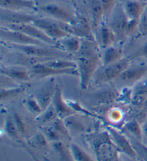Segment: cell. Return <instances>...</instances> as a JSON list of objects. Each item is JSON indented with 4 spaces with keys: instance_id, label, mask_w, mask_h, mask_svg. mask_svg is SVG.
I'll return each mask as SVG.
<instances>
[{
    "instance_id": "30bf717a",
    "label": "cell",
    "mask_w": 147,
    "mask_h": 161,
    "mask_svg": "<svg viewBox=\"0 0 147 161\" xmlns=\"http://www.w3.org/2000/svg\"><path fill=\"white\" fill-rule=\"evenodd\" d=\"M32 24L40 29L45 34L58 42L63 37L68 36L58 24L56 20L50 18H39L36 17Z\"/></svg>"
},
{
    "instance_id": "603a6c76",
    "label": "cell",
    "mask_w": 147,
    "mask_h": 161,
    "mask_svg": "<svg viewBox=\"0 0 147 161\" xmlns=\"http://www.w3.org/2000/svg\"><path fill=\"white\" fill-rule=\"evenodd\" d=\"M117 41L115 34L108 26V23L103 22L100 25V42L103 49L113 45Z\"/></svg>"
},
{
    "instance_id": "836d02e7",
    "label": "cell",
    "mask_w": 147,
    "mask_h": 161,
    "mask_svg": "<svg viewBox=\"0 0 147 161\" xmlns=\"http://www.w3.org/2000/svg\"><path fill=\"white\" fill-rule=\"evenodd\" d=\"M70 148L74 161H96L88 153L76 143H72L70 145Z\"/></svg>"
},
{
    "instance_id": "44dd1931",
    "label": "cell",
    "mask_w": 147,
    "mask_h": 161,
    "mask_svg": "<svg viewBox=\"0 0 147 161\" xmlns=\"http://www.w3.org/2000/svg\"><path fill=\"white\" fill-rule=\"evenodd\" d=\"M146 4L137 0H129L126 2L124 9L129 19L139 20L146 8Z\"/></svg>"
},
{
    "instance_id": "7bdbcfd3",
    "label": "cell",
    "mask_w": 147,
    "mask_h": 161,
    "mask_svg": "<svg viewBox=\"0 0 147 161\" xmlns=\"http://www.w3.org/2000/svg\"><path fill=\"white\" fill-rule=\"evenodd\" d=\"M139 55L147 60V40L144 42L143 46L141 47L140 52H139Z\"/></svg>"
},
{
    "instance_id": "5b68a950",
    "label": "cell",
    "mask_w": 147,
    "mask_h": 161,
    "mask_svg": "<svg viewBox=\"0 0 147 161\" xmlns=\"http://www.w3.org/2000/svg\"><path fill=\"white\" fill-rule=\"evenodd\" d=\"M106 130L110 133L111 137L118 150L119 154L134 160H138V155L131 141L126 136L113 126H108Z\"/></svg>"
},
{
    "instance_id": "d6986e66",
    "label": "cell",
    "mask_w": 147,
    "mask_h": 161,
    "mask_svg": "<svg viewBox=\"0 0 147 161\" xmlns=\"http://www.w3.org/2000/svg\"><path fill=\"white\" fill-rule=\"evenodd\" d=\"M64 122L69 131L71 137L73 135H80L81 133H85L90 132L88 130L87 125L83 122L81 118L79 117L78 114H74L64 119Z\"/></svg>"
},
{
    "instance_id": "ac0fdd59",
    "label": "cell",
    "mask_w": 147,
    "mask_h": 161,
    "mask_svg": "<svg viewBox=\"0 0 147 161\" xmlns=\"http://www.w3.org/2000/svg\"><path fill=\"white\" fill-rule=\"evenodd\" d=\"M1 9L12 11L37 10L36 2L33 0H0Z\"/></svg>"
},
{
    "instance_id": "f6af8a7d",
    "label": "cell",
    "mask_w": 147,
    "mask_h": 161,
    "mask_svg": "<svg viewBox=\"0 0 147 161\" xmlns=\"http://www.w3.org/2000/svg\"><path fill=\"white\" fill-rule=\"evenodd\" d=\"M115 161H123V160H122V158L121 155H119V157L117 158V159L115 160Z\"/></svg>"
},
{
    "instance_id": "9c48e42d",
    "label": "cell",
    "mask_w": 147,
    "mask_h": 161,
    "mask_svg": "<svg viewBox=\"0 0 147 161\" xmlns=\"http://www.w3.org/2000/svg\"><path fill=\"white\" fill-rule=\"evenodd\" d=\"M0 36H1V39L2 40L6 41L8 44L23 45H47L45 44L44 42L32 38V37L22 33L21 32L9 29L3 26H1V29H0Z\"/></svg>"
},
{
    "instance_id": "3957f363",
    "label": "cell",
    "mask_w": 147,
    "mask_h": 161,
    "mask_svg": "<svg viewBox=\"0 0 147 161\" xmlns=\"http://www.w3.org/2000/svg\"><path fill=\"white\" fill-rule=\"evenodd\" d=\"M76 62L80 79V87L82 90H86L88 88L98 71L100 58L98 55L78 56Z\"/></svg>"
},
{
    "instance_id": "5bb4252c",
    "label": "cell",
    "mask_w": 147,
    "mask_h": 161,
    "mask_svg": "<svg viewBox=\"0 0 147 161\" xmlns=\"http://www.w3.org/2000/svg\"><path fill=\"white\" fill-rule=\"evenodd\" d=\"M56 86L57 84L55 83L54 78L51 77L50 78L48 81H47L34 94V97L36 98L43 110L46 109L52 104L55 94Z\"/></svg>"
},
{
    "instance_id": "f1b7e54d",
    "label": "cell",
    "mask_w": 147,
    "mask_h": 161,
    "mask_svg": "<svg viewBox=\"0 0 147 161\" xmlns=\"http://www.w3.org/2000/svg\"><path fill=\"white\" fill-rule=\"evenodd\" d=\"M42 64L50 68L59 70L77 69L76 62L69 60L68 58H55L42 63Z\"/></svg>"
},
{
    "instance_id": "c3c4849f",
    "label": "cell",
    "mask_w": 147,
    "mask_h": 161,
    "mask_svg": "<svg viewBox=\"0 0 147 161\" xmlns=\"http://www.w3.org/2000/svg\"><path fill=\"white\" fill-rule=\"evenodd\" d=\"M138 160H139V159H138ZM139 160V161H143V160Z\"/></svg>"
},
{
    "instance_id": "6da1fadb",
    "label": "cell",
    "mask_w": 147,
    "mask_h": 161,
    "mask_svg": "<svg viewBox=\"0 0 147 161\" xmlns=\"http://www.w3.org/2000/svg\"><path fill=\"white\" fill-rule=\"evenodd\" d=\"M85 140L97 161H115L120 155L107 130L90 131L85 134Z\"/></svg>"
},
{
    "instance_id": "ab89813d",
    "label": "cell",
    "mask_w": 147,
    "mask_h": 161,
    "mask_svg": "<svg viewBox=\"0 0 147 161\" xmlns=\"http://www.w3.org/2000/svg\"><path fill=\"white\" fill-rule=\"evenodd\" d=\"M138 30L141 35L147 36V4L143 14L139 19Z\"/></svg>"
},
{
    "instance_id": "277c9868",
    "label": "cell",
    "mask_w": 147,
    "mask_h": 161,
    "mask_svg": "<svg viewBox=\"0 0 147 161\" xmlns=\"http://www.w3.org/2000/svg\"><path fill=\"white\" fill-rule=\"evenodd\" d=\"M130 66V60L127 58H123L115 63L107 65H103L98 74L95 75L97 83H109L116 80Z\"/></svg>"
},
{
    "instance_id": "7402d4cb",
    "label": "cell",
    "mask_w": 147,
    "mask_h": 161,
    "mask_svg": "<svg viewBox=\"0 0 147 161\" xmlns=\"http://www.w3.org/2000/svg\"><path fill=\"white\" fill-rule=\"evenodd\" d=\"M123 50L121 46L111 45L104 49L102 55V64L104 65H109L123 58Z\"/></svg>"
},
{
    "instance_id": "ee69618b",
    "label": "cell",
    "mask_w": 147,
    "mask_h": 161,
    "mask_svg": "<svg viewBox=\"0 0 147 161\" xmlns=\"http://www.w3.org/2000/svg\"><path fill=\"white\" fill-rule=\"evenodd\" d=\"M27 150V153H28V154L30 155V157L32 158V160L33 161H40L39 160L38 158H37L35 155H34V153L32 152V151L30 150H29V149H26Z\"/></svg>"
},
{
    "instance_id": "ba28073f",
    "label": "cell",
    "mask_w": 147,
    "mask_h": 161,
    "mask_svg": "<svg viewBox=\"0 0 147 161\" xmlns=\"http://www.w3.org/2000/svg\"><path fill=\"white\" fill-rule=\"evenodd\" d=\"M2 26L7 27V28L9 29L14 30H17V31L21 32L22 33L32 37V38L44 42L45 44H46L47 45H50V46H54L59 48L58 42L47 36V35L46 34H45L40 29L38 28V27L32 23L2 25Z\"/></svg>"
},
{
    "instance_id": "d6a6232c",
    "label": "cell",
    "mask_w": 147,
    "mask_h": 161,
    "mask_svg": "<svg viewBox=\"0 0 147 161\" xmlns=\"http://www.w3.org/2000/svg\"><path fill=\"white\" fill-rule=\"evenodd\" d=\"M67 102H68V104L71 106V107L77 114H81L82 116H86L87 117L93 118V119H96L98 120L103 119L100 116L97 115L89 109H87L86 108H85L83 105H81L79 102H76V101L67 100Z\"/></svg>"
},
{
    "instance_id": "4316f807",
    "label": "cell",
    "mask_w": 147,
    "mask_h": 161,
    "mask_svg": "<svg viewBox=\"0 0 147 161\" xmlns=\"http://www.w3.org/2000/svg\"><path fill=\"white\" fill-rule=\"evenodd\" d=\"M123 130L128 134L130 135L133 139L141 141L143 140V132H142L141 124L138 120L132 119L127 122L123 125Z\"/></svg>"
},
{
    "instance_id": "b9f144b4",
    "label": "cell",
    "mask_w": 147,
    "mask_h": 161,
    "mask_svg": "<svg viewBox=\"0 0 147 161\" xmlns=\"http://www.w3.org/2000/svg\"><path fill=\"white\" fill-rule=\"evenodd\" d=\"M142 132H143V140L142 142L147 145V119L141 123Z\"/></svg>"
},
{
    "instance_id": "83f0119b",
    "label": "cell",
    "mask_w": 147,
    "mask_h": 161,
    "mask_svg": "<svg viewBox=\"0 0 147 161\" xmlns=\"http://www.w3.org/2000/svg\"><path fill=\"white\" fill-rule=\"evenodd\" d=\"M58 115L57 114L55 109L53 107V104L45 109L40 114L37 116L35 120L41 126L50 125L52 122L58 119Z\"/></svg>"
},
{
    "instance_id": "4fadbf2b",
    "label": "cell",
    "mask_w": 147,
    "mask_h": 161,
    "mask_svg": "<svg viewBox=\"0 0 147 161\" xmlns=\"http://www.w3.org/2000/svg\"><path fill=\"white\" fill-rule=\"evenodd\" d=\"M147 75V64L129 66L116 80L124 84H137L143 80Z\"/></svg>"
},
{
    "instance_id": "52a82bcc",
    "label": "cell",
    "mask_w": 147,
    "mask_h": 161,
    "mask_svg": "<svg viewBox=\"0 0 147 161\" xmlns=\"http://www.w3.org/2000/svg\"><path fill=\"white\" fill-rule=\"evenodd\" d=\"M39 9L53 19L66 23H73L77 17L66 7L58 4L50 3L42 5Z\"/></svg>"
},
{
    "instance_id": "e575fe53",
    "label": "cell",
    "mask_w": 147,
    "mask_h": 161,
    "mask_svg": "<svg viewBox=\"0 0 147 161\" xmlns=\"http://www.w3.org/2000/svg\"><path fill=\"white\" fill-rule=\"evenodd\" d=\"M12 116L22 137L24 138V139H29L28 125H27L24 118L22 117V114L16 112H14L12 113Z\"/></svg>"
},
{
    "instance_id": "cb8c5ba5",
    "label": "cell",
    "mask_w": 147,
    "mask_h": 161,
    "mask_svg": "<svg viewBox=\"0 0 147 161\" xmlns=\"http://www.w3.org/2000/svg\"><path fill=\"white\" fill-rule=\"evenodd\" d=\"M4 132L9 139L14 141V142L22 143V139L21 135L19 134L18 129H17L15 123L14 122L12 115H8L5 119L3 127Z\"/></svg>"
},
{
    "instance_id": "484cf974",
    "label": "cell",
    "mask_w": 147,
    "mask_h": 161,
    "mask_svg": "<svg viewBox=\"0 0 147 161\" xmlns=\"http://www.w3.org/2000/svg\"><path fill=\"white\" fill-rule=\"evenodd\" d=\"M91 25L93 29L100 26L104 15L103 9L100 0H92L91 6Z\"/></svg>"
},
{
    "instance_id": "8fae6325",
    "label": "cell",
    "mask_w": 147,
    "mask_h": 161,
    "mask_svg": "<svg viewBox=\"0 0 147 161\" xmlns=\"http://www.w3.org/2000/svg\"><path fill=\"white\" fill-rule=\"evenodd\" d=\"M31 77L37 79L51 78L55 75H73L78 77V72L77 69H71L67 70H59L47 66L43 64H39L30 67L29 69Z\"/></svg>"
},
{
    "instance_id": "7dc6e473",
    "label": "cell",
    "mask_w": 147,
    "mask_h": 161,
    "mask_svg": "<svg viewBox=\"0 0 147 161\" xmlns=\"http://www.w3.org/2000/svg\"><path fill=\"white\" fill-rule=\"evenodd\" d=\"M33 1H34V2H36L37 1V0H33Z\"/></svg>"
},
{
    "instance_id": "74e56055",
    "label": "cell",
    "mask_w": 147,
    "mask_h": 161,
    "mask_svg": "<svg viewBox=\"0 0 147 161\" xmlns=\"http://www.w3.org/2000/svg\"><path fill=\"white\" fill-rule=\"evenodd\" d=\"M50 125L57 132H59V134H60L62 137L65 138V139H68L70 140H71L72 137L71 134H70L68 128H67L66 123H65L63 119L58 118L55 121H54L53 122H52Z\"/></svg>"
},
{
    "instance_id": "e0dca14e",
    "label": "cell",
    "mask_w": 147,
    "mask_h": 161,
    "mask_svg": "<svg viewBox=\"0 0 147 161\" xmlns=\"http://www.w3.org/2000/svg\"><path fill=\"white\" fill-rule=\"evenodd\" d=\"M119 94L114 89H108L93 93L89 96L91 102L96 107H103L113 104L118 99Z\"/></svg>"
},
{
    "instance_id": "bcb514c9",
    "label": "cell",
    "mask_w": 147,
    "mask_h": 161,
    "mask_svg": "<svg viewBox=\"0 0 147 161\" xmlns=\"http://www.w3.org/2000/svg\"><path fill=\"white\" fill-rule=\"evenodd\" d=\"M122 160H123V159H122ZM132 161H139V160H134V159H132Z\"/></svg>"
},
{
    "instance_id": "8d00e7d4",
    "label": "cell",
    "mask_w": 147,
    "mask_h": 161,
    "mask_svg": "<svg viewBox=\"0 0 147 161\" xmlns=\"http://www.w3.org/2000/svg\"><path fill=\"white\" fill-rule=\"evenodd\" d=\"M41 131L44 133L49 142L52 143L63 140V137H62L61 135L59 134V132H57L50 125L42 126Z\"/></svg>"
},
{
    "instance_id": "1f68e13d",
    "label": "cell",
    "mask_w": 147,
    "mask_h": 161,
    "mask_svg": "<svg viewBox=\"0 0 147 161\" xmlns=\"http://www.w3.org/2000/svg\"><path fill=\"white\" fill-rule=\"evenodd\" d=\"M53 147L55 150L57 154H58L60 158L63 161H74L73 156H72L71 150L70 147H68L63 140L58 141V142H53Z\"/></svg>"
},
{
    "instance_id": "ffe728a7",
    "label": "cell",
    "mask_w": 147,
    "mask_h": 161,
    "mask_svg": "<svg viewBox=\"0 0 147 161\" xmlns=\"http://www.w3.org/2000/svg\"><path fill=\"white\" fill-rule=\"evenodd\" d=\"M83 39L81 37L68 35L58 41L60 49L64 50L70 54L78 53L82 46Z\"/></svg>"
},
{
    "instance_id": "7c38bea8",
    "label": "cell",
    "mask_w": 147,
    "mask_h": 161,
    "mask_svg": "<svg viewBox=\"0 0 147 161\" xmlns=\"http://www.w3.org/2000/svg\"><path fill=\"white\" fill-rule=\"evenodd\" d=\"M34 15L22 11H12L1 9L0 20L2 25H12L32 23L36 19Z\"/></svg>"
},
{
    "instance_id": "7a4b0ae2",
    "label": "cell",
    "mask_w": 147,
    "mask_h": 161,
    "mask_svg": "<svg viewBox=\"0 0 147 161\" xmlns=\"http://www.w3.org/2000/svg\"><path fill=\"white\" fill-rule=\"evenodd\" d=\"M12 50L27 56L42 58H68L71 54L68 53L58 47L50 45H23L8 44Z\"/></svg>"
},
{
    "instance_id": "2e32d148",
    "label": "cell",
    "mask_w": 147,
    "mask_h": 161,
    "mask_svg": "<svg viewBox=\"0 0 147 161\" xmlns=\"http://www.w3.org/2000/svg\"><path fill=\"white\" fill-rule=\"evenodd\" d=\"M1 74L14 81L25 82L30 79L29 70L22 65H5L1 69Z\"/></svg>"
},
{
    "instance_id": "f35d334b",
    "label": "cell",
    "mask_w": 147,
    "mask_h": 161,
    "mask_svg": "<svg viewBox=\"0 0 147 161\" xmlns=\"http://www.w3.org/2000/svg\"><path fill=\"white\" fill-rule=\"evenodd\" d=\"M108 120L113 123L121 122V121L123 118V113L119 108H112L108 111Z\"/></svg>"
},
{
    "instance_id": "d590c367",
    "label": "cell",
    "mask_w": 147,
    "mask_h": 161,
    "mask_svg": "<svg viewBox=\"0 0 147 161\" xmlns=\"http://www.w3.org/2000/svg\"><path fill=\"white\" fill-rule=\"evenodd\" d=\"M24 104L29 112L37 116L40 114L44 111L42 109L40 104H39V102H37L36 98L34 97V96H30V97H27L24 100Z\"/></svg>"
},
{
    "instance_id": "f546056e",
    "label": "cell",
    "mask_w": 147,
    "mask_h": 161,
    "mask_svg": "<svg viewBox=\"0 0 147 161\" xmlns=\"http://www.w3.org/2000/svg\"><path fill=\"white\" fill-rule=\"evenodd\" d=\"M25 90L24 86H12L9 87H1L0 98L2 101H7L18 97Z\"/></svg>"
},
{
    "instance_id": "d4e9b609",
    "label": "cell",
    "mask_w": 147,
    "mask_h": 161,
    "mask_svg": "<svg viewBox=\"0 0 147 161\" xmlns=\"http://www.w3.org/2000/svg\"><path fill=\"white\" fill-rule=\"evenodd\" d=\"M131 101L135 104H145L147 101V78L137 83L135 89L132 92Z\"/></svg>"
},
{
    "instance_id": "60d3db41",
    "label": "cell",
    "mask_w": 147,
    "mask_h": 161,
    "mask_svg": "<svg viewBox=\"0 0 147 161\" xmlns=\"http://www.w3.org/2000/svg\"><path fill=\"white\" fill-rule=\"evenodd\" d=\"M103 7L104 15L110 14L116 7L117 0H100Z\"/></svg>"
},
{
    "instance_id": "9a60e30c",
    "label": "cell",
    "mask_w": 147,
    "mask_h": 161,
    "mask_svg": "<svg viewBox=\"0 0 147 161\" xmlns=\"http://www.w3.org/2000/svg\"><path fill=\"white\" fill-rule=\"evenodd\" d=\"M52 104L55 109L60 119H64L69 116L76 114L71 106L68 104L67 100H65L63 91L61 87L58 84H57L55 94Z\"/></svg>"
},
{
    "instance_id": "8992f818",
    "label": "cell",
    "mask_w": 147,
    "mask_h": 161,
    "mask_svg": "<svg viewBox=\"0 0 147 161\" xmlns=\"http://www.w3.org/2000/svg\"><path fill=\"white\" fill-rule=\"evenodd\" d=\"M129 20L124 7L116 6L112 12L111 17L108 25L115 34L117 41H121L126 37V28Z\"/></svg>"
},
{
    "instance_id": "4dcf8cb0",
    "label": "cell",
    "mask_w": 147,
    "mask_h": 161,
    "mask_svg": "<svg viewBox=\"0 0 147 161\" xmlns=\"http://www.w3.org/2000/svg\"><path fill=\"white\" fill-rule=\"evenodd\" d=\"M49 141L47 139L44 133L40 131L29 137L28 139V143L32 147L35 148L37 150H45L48 147Z\"/></svg>"
}]
</instances>
